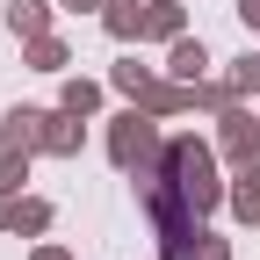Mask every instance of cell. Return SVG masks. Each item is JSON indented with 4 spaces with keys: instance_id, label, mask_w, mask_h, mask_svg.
I'll use <instances>...</instances> for the list:
<instances>
[{
    "instance_id": "30bf717a",
    "label": "cell",
    "mask_w": 260,
    "mask_h": 260,
    "mask_svg": "<svg viewBox=\"0 0 260 260\" xmlns=\"http://www.w3.org/2000/svg\"><path fill=\"white\" fill-rule=\"evenodd\" d=\"M232 87H260V58H246L239 73H232Z\"/></svg>"
},
{
    "instance_id": "7c38bea8",
    "label": "cell",
    "mask_w": 260,
    "mask_h": 260,
    "mask_svg": "<svg viewBox=\"0 0 260 260\" xmlns=\"http://www.w3.org/2000/svg\"><path fill=\"white\" fill-rule=\"evenodd\" d=\"M239 15H246V22H260V0H239Z\"/></svg>"
},
{
    "instance_id": "6da1fadb",
    "label": "cell",
    "mask_w": 260,
    "mask_h": 260,
    "mask_svg": "<svg viewBox=\"0 0 260 260\" xmlns=\"http://www.w3.org/2000/svg\"><path fill=\"white\" fill-rule=\"evenodd\" d=\"M167 174H174V188L188 195L195 210L217 203V181H210V152L203 145H167Z\"/></svg>"
},
{
    "instance_id": "52a82bcc",
    "label": "cell",
    "mask_w": 260,
    "mask_h": 260,
    "mask_svg": "<svg viewBox=\"0 0 260 260\" xmlns=\"http://www.w3.org/2000/svg\"><path fill=\"white\" fill-rule=\"evenodd\" d=\"M15 29L37 37V29H44V0H15Z\"/></svg>"
},
{
    "instance_id": "8992f818",
    "label": "cell",
    "mask_w": 260,
    "mask_h": 260,
    "mask_svg": "<svg viewBox=\"0 0 260 260\" xmlns=\"http://www.w3.org/2000/svg\"><path fill=\"white\" fill-rule=\"evenodd\" d=\"M145 29H159V37H174V29H181V8H174V0H159V8L145 15Z\"/></svg>"
},
{
    "instance_id": "8fae6325",
    "label": "cell",
    "mask_w": 260,
    "mask_h": 260,
    "mask_svg": "<svg viewBox=\"0 0 260 260\" xmlns=\"http://www.w3.org/2000/svg\"><path fill=\"white\" fill-rule=\"evenodd\" d=\"M188 260H224V246L210 239V246H188Z\"/></svg>"
},
{
    "instance_id": "7a4b0ae2",
    "label": "cell",
    "mask_w": 260,
    "mask_h": 260,
    "mask_svg": "<svg viewBox=\"0 0 260 260\" xmlns=\"http://www.w3.org/2000/svg\"><path fill=\"white\" fill-rule=\"evenodd\" d=\"M8 145H51V152H73L80 130H65L58 116H37V109H15V116H8Z\"/></svg>"
},
{
    "instance_id": "5b68a950",
    "label": "cell",
    "mask_w": 260,
    "mask_h": 260,
    "mask_svg": "<svg viewBox=\"0 0 260 260\" xmlns=\"http://www.w3.org/2000/svg\"><path fill=\"white\" fill-rule=\"evenodd\" d=\"M0 224H22V232H44V203H0Z\"/></svg>"
},
{
    "instance_id": "3957f363",
    "label": "cell",
    "mask_w": 260,
    "mask_h": 260,
    "mask_svg": "<svg viewBox=\"0 0 260 260\" xmlns=\"http://www.w3.org/2000/svg\"><path fill=\"white\" fill-rule=\"evenodd\" d=\"M116 159H123V167H145V159H152V130H145L138 116L116 130Z\"/></svg>"
},
{
    "instance_id": "4fadbf2b",
    "label": "cell",
    "mask_w": 260,
    "mask_h": 260,
    "mask_svg": "<svg viewBox=\"0 0 260 260\" xmlns=\"http://www.w3.org/2000/svg\"><path fill=\"white\" fill-rule=\"evenodd\" d=\"M73 8H87V0H73Z\"/></svg>"
},
{
    "instance_id": "9c48e42d",
    "label": "cell",
    "mask_w": 260,
    "mask_h": 260,
    "mask_svg": "<svg viewBox=\"0 0 260 260\" xmlns=\"http://www.w3.org/2000/svg\"><path fill=\"white\" fill-rule=\"evenodd\" d=\"M65 109L87 116V109H94V87H87V80H73V87H65Z\"/></svg>"
},
{
    "instance_id": "ba28073f",
    "label": "cell",
    "mask_w": 260,
    "mask_h": 260,
    "mask_svg": "<svg viewBox=\"0 0 260 260\" xmlns=\"http://www.w3.org/2000/svg\"><path fill=\"white\" fill-rule=\"evenodd\" d=\"M174 73H181V80L203 73V44H181V51H174Z\"/></svg>"
},
{
    "instance_id": "277c9868",
    "label": "cell",
    "mask_w": 260,
    "mask_h": 260,
    "mask_svg": "<svg viewBox=\"0 0 260 260\" xmlns=\"http://www.w3.org/2000/svg\"><path fill=\"white\" fill-rule=\"evenodd\" d=\"M109 29H116V37H138V29H145V8H138V0H109Z\"/></svg>"
}]
</instances>
